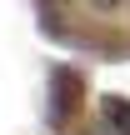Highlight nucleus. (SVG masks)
<instances>
[{
	"label": "nucleus",
	"mask_w": 130,
	"mask_h": 135,
	"mask_svg": "<svg viewBox=\"0 0 130 135\" xmlns=\"http://www.w3.org/2000/svg\"><path fill=\"white\" fill-rule=\"evenodd\" d=\"M100 115H110V120H115V130L130 135V105L120 100V95H105V100H100Z\"/></svg>",
	"instance_id": "nucleus-1"
},
{
	"label": "nucleus",
	"mask_w": 130,
	"mask_h": 135,
	"mask_svg": "<svg viewBox=\"0 0 130 135\" xmlns=\"http://www.w3.org/2000/svg\"><path fill=\"white\" fill-rule=\"evenodd\" d=\"M85 5H90L95 15H120V10H125L130 0H85Z\"/></svg>",
	"instance_id": "nucleus-2"
}]
</instances>
